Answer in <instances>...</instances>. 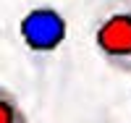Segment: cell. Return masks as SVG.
Returning <instances> with one entry per match:
<instances>
[{"mask_svg":"<svg viewBox=\"0 0 131 123\" xmlns=\"http://www.w3.org/2000/svg\"><path fill=\"white\" fill-rule=\"evenodd\" d=\"M18 37L29 52L50 55L68 37V18L52 5H37L21 16Z\"/></svg>","mask_w":131,"mask_h":123,"instance_id":"2","label":"cell"},{"mask_svg":"<svg viewBox=\"0 0 131 123\" xmlns=\"http://www.w3.org/2000/svg\"><path fill=\"white\" fill-rule=\"evenodd\" d=\"M0 123H29L26 110L8 86H0Z\"/></svg>","mask_w":131,"mask_h":123,"instance_id":"3","label":"cell"},{"mask_svg":"<svg viewBox=\"0 0 131 123\" xmlns=\"http://www.w3.org/2000/svg\"><path fill=\"white\" fill-rule=\"evenodd\" d=\"M92 42L105 65L131 76V5H115L94 21Z\"/></svg>","mask_w":131,"mask_h":123,"instance_id":"1","label":"cell"}]
</instances>
